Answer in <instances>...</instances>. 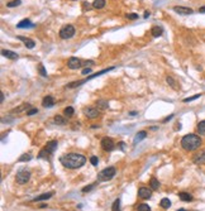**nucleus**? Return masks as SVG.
<instances>
[{
  "label": "nucleus",
  "mask_w": 205,
  "mask_h": 211,
  "mask_svg": "<svg viewBox=\"0 0 205 211\" xmlns=\"http://www.w3.org/2000/svg\"><path fill=\"white\" fill-rule=\"evenodd\" d=\"M125 16H127V19H130V21H136V19H138V14H136V13H129Z\"/></svg>",
  "instance_id": "f704fd0d"
},
{
  "label": "nucleus",
  "mask_w": 205,
  "mask_h": 211,
  "mask_svg": "<svg viewBox=\"0 0 205 211\" xmlns=\"http://www.w3.org/2000/svg\"><path fill=\"white\" fill-rule=\"evenodd\" d=\"M199 11H200V13H205V7L200 8V9H199Z\"/></svg>",
  "instance_id": "c03bdc74"
},
{
  "label": "nucleus",
  "mask_w": 205,
  "mask_h": 211,
  "mask_svg": "<svg viewBox=\"0 0 205 211\" xmlns=\"http://www.w3.org/2000/svg\"><path fill=\"white\" fill-rule=\"evenodd\" d=\"M95 185H89V186H86L85 188H82V192H87V191H90V190H92V187H94Z\"/></svg>",
  "instance_id": "58836bf2"
},
{
  "label": "nucleus",
  "mask_w": 205,
  "mask_h": 211,
  "mask_svg": "<svg viewBox=\"0 0 205 211\" xmlns=\"http://www.w3.org/2000/svg\"><path fill=\"white\" fill-rule=\"evenodd\" d=\"M160 182H158V180L157 178H155V177H152L151 178V181H150V187L152 188V190H158L160 188Z\"/></svg>",
  "instance_id": "4be33fe9"
},
{
  "label": "nucleus",
  "mask_w": 205,
  "mask_h": 211,
  "mask_svg": "<svg viewBox=\"0 0 205 211\" xmlns=\"http://www.w3.org/2000/svg\"><path fill=\"white\" fill-rule=\"evenodd\" d=\"M179 197L181 199V201H185V202H190L193 201V196L188 192H180L179 194Z\"/></svg>",
  "instance_id": "aec40b11"
},
{
  "label": "nucleus",
  "mask_w": 205,
  "mask_h": 211,
  "mask_svg": "<svg viewBox=\"0 0 205 211\" xmlns=\"http://www.w3.org/2000/svg\"><path fill=\"white\" fill-rule=\"evenodd\" d=\"M75 35V28L71 24H67V25H63L61 29H60V37L62 39H70Z\"/></svg>",
  "instance_id": "20e7f679"
},
{
  "label": "nucleus",
  "mask_w": 205,
  "mask_h": 211,
  "mask_svg": "<svg viewBox=\"0 0 205 211\" xmlns=\"http://www.w3.org/2000/svg\"><path fill=\"white\" fill-rule=\"evenodd\" d=\"M48 156H49V153H48L46 149L41 150V152H40V154H38V157H40V158H47Z\"/></svg>",
  "instance_id": "e433bc0d"
},
{
  "label": "nucleus",
  "mask_w": 205,
  "mask_h": 211,
  "mask_svg": "<svg viewBox=\"0 0 205 211\" xmlns=\"http://www.w3.org/2000/svg\"><path fill=\"white\" fill-rule=\"evenodd\" d=\"M38 72L41 73V76H43V77H47V72H46L44 66H43L42 63H40V65H38Z\"/></svg>",
  "instance_id": "473e14b6"
},
{
  "label": "nucleus",
  "mask_w": 205,
  "mask_h": 211,
  "mask_svg": "<svg viewBox=\"0 0 205 211\" xmlns=\"http://www.w3.org/2000/svg\"><path fill=\"white\" fill-rule=\"evenodd\" d=\"M28 108H30V104H23V105H21V108L13 109L12 112H21V111H23L24 109H28Z\"/></svg>",
  "instance_id": "7c9ffc66"
},
{
  "label": "nucleus",
  "mask_w": 205,
  "mask_h": 211,
  "mask_svg": "<svg viewBox=\"0 0 205 211\" xmlns=\"http://www.w3.org/2000/svg\"><path fill=\"white\" fill-rule=\"evenodd\" d=\"M174 11L177 13L179 15H190V14L194 13V10L191 8H188V7H175Z\"/></svg>",
  "instance_id": "9d476101"
},
{
  "label": "nucleus",
  "mask_w": 205,
  "mask_h": 211,
  "mask_svg": "<svg viewBox=\"0 0 205 211\" xmlns=\"http://www.w3.org/2000/svg\"><path fill=\"white\" fill-rule=\"evenodd\" d=\"M57 145H58V143H57V140H51V142H48L47 144H46V147H44V149L49 153V154H52V153L57 149Z\"/></svg>",
  "instance_id": "4468645a"
},
{
  "label": "nucleus",
  "mask_w": 205,
  "mask_h": 211,
  "mask_svg": "<svg viewBox=\"0 0 205 211\" xmlns=\"http://www.w3.org/2000/svg\"><path fill=\"white\" fill-rule=\"evenodd\" d=\"M96 106H98L99 109H108V108H109V104H108L106 100H98V101H96Z\"/></svg>",
  "instance_id": "393cba45"
},
{
  "label": "nucleus",
  "mask_w": 205,
  "mask_h": 211,
  "mask_svg": "<svg viewBox=\"0 0 205 211\" xmlns=\"http://www.w3.org/2000/svg\"><path fill=\"white\" fill-rule=\"evenodd\" d=\"M166 81H167V84H169L172 89H175V90H177V84H176V81L171 77V76H167L166 77Z\"/></svg>",
  "instance_id": "b1692460"
},
{
  "label": "nucleus",
  "mask_w": 205,
  "mask_h": 211,
  "mask_svg": "<svg viewBox=\"0 0 205 211\" xmlns=\"http://www.w3.org/2000/svg\"><path fill=\"white\" fill-rule=\"evenodd\" d=\"M46 207H47V205H44V204H43V205H41V206H40V209H46Z\"/></svg>",
  "instance_id": "09e8293b"
},
{
  "label": "nucleus",
  "mask_w": 205,
  "mask_h": 211,
  "mask_svg": "<svg viewBox=\"0 0 205 211\" xmlns=\"http://www.w3.org/2000/svg\"><path fill=\"white\" fill-rule=\"evenodd\" d=\"M52 196H53V192H47V194H42V195H40V196H37V197L33 199L32 201H33V202H40V201L48 200V199H51Z\"/></svg>",
  "instance_id": "a211bd4d"
},
{
  "label": "nucleus",
  "mask_w": 205,
  "mask_h": 211,
  "mask_svg": "<svg viewBox=\"0 0 205 211\" xmlns=\"http://www.w3.org/2000/svg\"><path fill=\"white\" fill-rule=\"evenodd\" d=\"M138 196L143 200H147V199H151L152 196V190L148 188V187H139L138 190Z\"/></svg>",
  "instance_id": "1a4fd4ad"
},
{
  "label": "nucleus",
  "mask_w": 205,
  "mask_h": 211,
  "mask_svg": "<svg viewBox=\"0 0 205 211\" xmlns=\"http://www.w3.org/2000/svg\"><path fill=\"white\" fill-rule=\"evenodd\" d=\"M73 112H75V110H73L72 106H67V108L63 110V114L66 115V117H72Z\"/></svg>",
  "instance_id": "c756f323"
},
{
  "label": "nucleus",
  "mask_w": 205,
  "mask_h": 211,
  "mask_svg": "<svg viewBox=\"0 0 205 211\" xmlns=\"http://www.w3.org/2000/svg\"><path fill=\"white\" fill-rule=\"evenodd\" d=\"M73 2H75V0H73Z\"/></svg>",
  "instance_id": "3c124183"
},
{
  "label": "nucleus",
  "mask_w": 205,
  "mask_h": 211,
  "mask_svg": "<svg viewBox=\"0 0 205 211\" xmlns=\"http://www.w3.org/2000/svg\"><path fill=\"white\" fill-rule=\"evenodd\" d=\"M100 145H101V148H103L105 152H111V150L115 148V144H114L113 139H111V138H108V137H105V138L101 139Z\"/></svg>",
  "instance_id": "423d86ee"
},
{
  "label": "nucleus",
  "mask_w": 205,
  "mask_h": 211,
  "mask_svg": "<svg viewBox=\"0 0 205 211\" xmlns=\"http://www.w3.org/2000/svg\"><path fill=\"white\" fill-rule=\"evenodd\" d=\"M200 145H201V138L196 135V134H186L181 139V147L188 152L196 150Z\"/></svg>",
  "instance_id": "f03ea898"
},
{
  "label": "nucleus",
  "mask_w": 205,
  "mask_h": 211,
  "mask_svg": "<svg viewBox=\"0 0 205 211\" xmlns=\"http://www.w3.org/2000/svg\"><path fill=\"white\" fill-rule=\"evenodd\" d=\"M105 0H94V3H92V8L95 9H103L105 7Z\"/></svg>",
  "instance_id": "412c9836"
},
{
  "label": "nucleus",
  "mask_w": 205,
  "mask_h": 211,
  "mask_svg": "<svg viewBox=\"0 0 205 211\" xmlns=\"http://www.w3.org/2000/svg\"><path fill=\"white\" fill-rule=\"evenodd\" d=\"M91 72V68H84L82 70V75H87V73H90Z\"/></svg>",
  "instance_id": "a19ab883"
},
{
  "label": "nucleus",
  "mask_w": 205,
  "mask_h": 211,
  "mask_svg": "<svg viewBox=\"0 0 205 211\" xmlns=\"http://www.w3.org/2000/svg\"><path fill=\"white\" fill-rule=\"evenodd\" d=\"M146 137H147V131H144V130H141V131H138V133L136 134V137H134L133 144H137V143L142 142V140H143Z\"/></svg>",
  "instance_id": "f3484780"
},
{
  "label": "nucleus",
  "mask_w": 205,
  "mask_h": 211,
  "mask_svg": "<svg viewBox=\"0 0 205 211\" xmlns=\"http://www.w3.org/2000/svg\"><path fill=\"white\" fill-rule=\"evenodd\" d=\"M30 159H32V156L28 153V154H23V156L19 158V162H26V161H30Z\"/></svg>",
  "instance_id": "c9c22d12"
},
{
  "label": "nucleus",
  "mask_w": 205,
  "mask_h": 211,
  "mask_svg": "<svg viewBox=\"0 0 205 211\" xmlns=\"http://www.w3.org/2000/svg\"><path fill=\"white\" fill-rule=\"evenodd\" d=\"M2 54L4 57H7V58H9V60H16L18 58V54L15 52H13V51H9V49H3Z\"/></svg>",
  "instance_id": "dca6fc26"
},
{
  "label": "nucleus",
  "mask_w": 205,
  "mask_h": 211,
  "mask_svg": "<svg viewBox=\"0 0 205 211\" xmlns=\"http://www.w3.org/2000/svg\"><path fill=\"white\" fill-rule=\"evenodd\" d=\"M151 33H152V35L153 37H161L162 34H163V29H162V27H158V25H156V27H153L152 29H151Z\"/></svg>",
  "instance_id": "6ab92c4d"
},
{
  "label": "nucleus",
  "mask_w": 205,
  "mask_h": 211,
  "mask_svg": "<svg viewBox=\"0 0 205 211\" xmlns=\"http://www.w3.org/2000/svg\"><path fill=\"white\" fill-rule=\"evenodd\" d=\"M82 5H84V9H87V10H89V9H90V8H91V7H90V4H89V3H87V2H85V3H84V4H82Z\"/></svg>",
  "instance_id": "79ce46f5"
},
{
  "label": "nucleus",
  "mask_w": 205,
  "mask_h": 211,
  "mask_svg": "<svg viewBox=\"0 0 205 211\" xmlns=\"http://www.w3.org/2000/svg\"><path fill=\"white\" fill-rule=\"evenodd\" d=\"M21 4H22L21 0H13V2H9L7 4V7L8 8H14V7H18V5H21Z\"/></svg>",
  "instance_id": "2f4dec72"
},
{
  "label": "nucleus",
  "mask_w": 205,
  "mask_h": 211,
  "mask_svg": "<svg viewBox=\"0 0 205 211\" xmlns=\"http://www.w3.org/2000/svg\"><path fill=\"white\" fill-rule=\"evenodd\" d=\"M67 66L70 70H77L82 66V61L77 57H71V58L67 61Z\"/></svg>",
  "instance_id": "0eeeda50"
},
{
  "label": "nucleus",
  "mask_w": 205,
  "mask_h": 211,
  "mask_svg": "<svg viewBox=\"0 0 205 211\" xmlns=\"http://www.w3.org/2000/svg\"><path fill=\"white\" fill-rule=\"evenodd\" d=\"M200 96H201V94H196V95H194V96H191V98H186V99H184V103H190V101H194V100L199 99Z\"/></svg>",
  "instance_id": "72a5a7b5"
},
{
  "label": "nucleus",
  "mask_w": 205,
  "mask_h": 211,
  "mask_svg": "<svg viewBox=\"0 0 205 211\" xmlns=\"http://www.w3.org/2000/svg\"><path fill=\"white\" fill-rule=\"evenodd\" d=\"M148 16H150V11H146L144 13V18H148Z\"/></svg>",
  "instance_id": "a18cd8bd"
},
{
  "label": "nucleus",
  "mask_w": 205,
  "mask_h": 211,
  "mask_svg": "<svg viewBox=\"0 0 205 211\" xmlns=\"http://www.w3.org/2000/svg\"><path fill=\"white\" fill-rule=\"evenodd\" d=\"M193 161H194L195 164H205V149L199 152L198 154H195Z\"/></svg>",
  "instance_id": "9b49d317"
},
{
  "label": "nucleus",
  "mask_w": 205,
  "mask_h": 211,
  "mask_svg": "<svg viewBox=\"0 0 205 211\" xmlns=\"http://www.w3.org/2000/svg\"><path fill=\"white\" fill-rule=\"evenodd\" d=\"M60 162L63 167L68 169H77L86 163V157L79 154V153H68L60 158Z\"/></svg>",
  "instance_id": "f257e3e1"
},
{
  "label": "nucleus",
  "mask_w": 205,
  "mask_h": 211,
  "mask_svg": "<svg viewBox=\"0 0 205 211\" xmlns=\"http://www.w3.org/2000/svg\"><path fill=\"white\" fill-rule=\"evenodd\" d=\"M98 162H99V159H98L96 156H92V157L90 158V163H91L92 166H98Z\"/></svg>",
  "instance_id": "4c0bfd02"
},
{
  "label": "nucleus",
  "mask_w": 205,
  "mask_h": 211,
  "mask_svg": "<svg viewBox=\"0 0 205 211\" xmlns=\"http://www.w3.org/2000/svg\"><path fill=\"white\" fill-rule=\"evenodd\" d=\"M160 205H161V207H163V209H169V207L171 206V201H170L169 199H162L161 202H160Z\"/></svg>",
  "instance_id": "cd10ccee"
},
{
  "label": "nucleus",
  "mask_w": 205,
  "mask_h": 211,
  "mask_svg": "<svg viewBox=\"0 0 205 211\" xmlns=\"http://www.w3.org/2000/svg\"><path fill=\"white\" fill-rule=\"evenodd\" d=\"M137 211H151V207L147 204H141L137 206Z\"/></svg>",
  "instance_id": "c85d7f7f"
},
{
  "label": "nucleus",
  "mask_w": 205,
  "mask_h": 211,
  "mask_svg": "<svg viewBox=\"0 0 205 211\" xmlns=\"http://www.w3.org/2000/svg\"><path fill=\"white\" fill-rule=\"evenodd\" d=\"M198 131H199V134H201V135L205 134V120H201L198 124Z\"/></svg>",
  "instance_id": "a878e982"
},
{
  "label": "nucleus",
  "mask_w": 205,
  "mask_h": 211,
  "mask_svg": "<svg viewBox=\"0 0 205 211\" xmlns=\"http://www.w3.org/2000/svg\"><path fill=\"white\" fill-rule=\"evenodd\" d=\"M0 101H2V103L4 101V94H2V98H0Z\"/></svg>",
  "instance_id": "49530a36"
},
{
  "label": "nucleus",
  "mask_w": 205,
  "mask_h": 211,
  "mask_svg": "<svg viewBox=\"0 0 205 211\" xmlns=\"http://www.w3.org/2000/svg\"><path fill=\"white\" fill-rule=\"evenodd\" d=\"M172 117H174V115H170V117H167L165 120H163V123H166V122H169V120H171L172 119Z\"/></svg>",
  "instance_id": "37998d69"
},
{
  "label": "nucleus",
  "mask_w": 205,
  "mask_h": 211,
  "mask_svg": "<svg viewBox=\"0 0 205 211\" xmlns=\"http://www.w3.org/2000/svg\"><path fill=\"white\" fill-rule=\"evenodd\" d=\"M37 112H38L37 109H30V110L27 111V115H33V114H37Z\"/></svg>",
  "instance_id": "ea45409f"
},
{
  "label": "nucleus",
  "mask_w": 205,
  "mask_h": 211,
  "mask_svg": "<svg viewBox=\"0 0 205 211\" xmlns=\"http://www.w3.org/2000/svg\"><path fill=\"white\" fill-rule=\"evenodd\" d=\"M42 105L44 108H53L54 106V99L53 96H51V95H47V96H44V99L42 100Z\"/></svg>",
  "instance_id": "ddd939ff"
},
{
  "label": "nucleus",
  "mask_w": 205,
  "mask_h": 211,
  "mask_svg": "<svg viewBox=\"0 0 205 211\" xmlns=\"http://www.w3.org/2000/svg\"><path fill=\"white\" fill-rule=\"evenodd\" d=\"M16 27H18V28H21V29H22V28H33V27H34V24L29 21V19H23V21H21L19 23L16 24Z\"/></svg>",
  "instance_id": "2eb2a0df"
},
{
  "label": "nucleus",
  "mask_w": 205,
  "mask_h": 211,
  "mask_svg": "<svg viewBox=\"0 0 205 211\" xmlns=\"http://www.w3.org/2000/svg\"><path fill=\"white\" fill-rule=\"evenodd\" d=\"M177 211H186V210H184V209H180V210H177Z\"/></svg>",
  "instance_id": "8fccbe9b"
},
{
  "label": "nucleus",
  "mask_w": 205,
  "mask_h": 211,
  "mask_svg": "<svg viewBox=\"0 0 205 211\" xmlns=\"http://www.w3.org/2000/svg\"><path fill=\"white\" fill-rule=\"evenodd\" d=\"M119 145H120V149H124V143H119Z\"/></svg>",
  "instance_id": "de8ad7c7"
},
{
  "label": "nucleus",
  "mask_w": 205,
  "mask_h": 211,
  "mask_svg": "<svg viewBox=\"0 0 205 211\" xmlns=\"http://www.w3.org/2000/svg\"><path fill=\"white\" fill-rule=\"evenodd\" d=\"M29 178H30V172H29L28 169H26V168L18 171V173H16V176H15V180H16V182L19 183V185L27 183V182L29 181Z\"/></svg>",
  "instance_id": "39448f33"
},
{
  "label": "nucleus",
  "mask_w": 205,
  "mask_h": 211,
  "mask_svg": "<svg viewBox=\"0 0 205 211\" xmlns=\"http://www.w3.org/2000/svg\"><path fill=\"white\" fill-rule=\"evenodd\" d=\"M115 173H117V171H115L114 167H108V168L103 169L98 175V180L99 181H109L115 176Z\"/></svg>",
  "instance_id": "7ed1b4c3"
},
{
  "label": "nucleus",
  "mask_w": 205,
  "mask_h": 211,
  "mask_svg": "<svg viewBox=\"0 0 205 211\" xmlns=\"http://www.w3.org/2000/svg\"><path fill=\"white\" fill-rule=\"evenodd\" d=\"M18 39L22 41V42L24 43V46H26L27 48H29V49H33V48H34V46H35L34 41H33V39H30V38H26V37H23V35H19V37H18Z\"/></svg>",
  "instance_id": "f8f14e48"
},
{
  "label": "nucleus",
  "mask_w": 205,
  "mask_h": 211,
  "mask_svg": "<svg viewBox=\"0 0 205 211\" xmlns=\"http://www.w3.org/2000/svg\"><path fill=\"white\" fill-rule=\"evenodd\" d=\"M84 114H85V117L89 118V119H96L99 117V110L96 108L90 106V108L84 109Z\"/></svg>",
  "instance_id": "6e6552de"
},
{
  "label": "nucleus",
  "mask_w": 205,
  "mask_h": 211,
  "mask_svg": "<svg viewBox=\"0 0 205 211\" xmlns=\"http://www.w3.org/2000/svg\"><path fill=\"white\" fill-rule=\"evenodd\" d=\"M53 120H54L56 124H58V125H65L66 124V119L63 117H61V115H56Z\"/></svg>",
  "instance_id": "5701e85b"
},
{
  "label": "nucleus",
  "mask_w": 205,
  "mask_h": 211,
  "mask_svg": "<svg viewBox=\"0 0 205 211\" xmlns=\"http://www.w3.org/2000/svg\"><path fill=\"white\" fill-rule=\"evenodd\" d=\"M111 211H120V200L117 199L111 205Z\"/></svg>",
  "instance_id": "bb28decb"
}]
</instances>
